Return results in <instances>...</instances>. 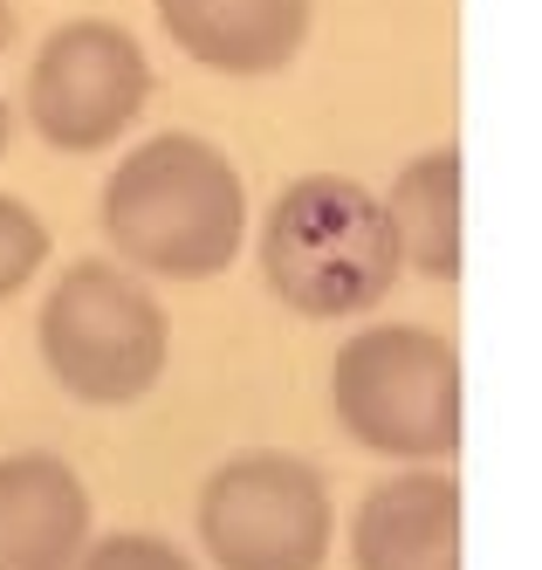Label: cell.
I'll return each mask as SVG.
<instances>
[{
	"label": "cell",
	"mask_w": 542,
	"mask_h": 570,
	"mask_svg": "<svg viewBox=\"0 0 542 570\" xmlns=\"http://www.w3.org/2000/svg\"><path fill=\"white\" fill-rule=\"evenodd\" d=\"M104 234L138 275L214 282L247 248V186L199 131H158L104 179Z\"/></svg>",
	"instance_id": "6da1fadb"
},
{
	"label": "cell",
	"mask_w": 542,
	"mask_h": 570,
	"mask_svg": "<svg viewBox=\"0 0 542 570\" xmlns=\"http://www.w3.org/2000/svg\"><path fill=\"white\" fill-rule=\"evenodd\" d=\"M255 255H262V282L275 289V303L316 323L378 309L405 268L378 193H364L344 173L288 179L262 220Z\"/></svg>",
	"instance_id": "7a4b0ae2"
},
{
	"label": "cell",
	"mask_w": 542,
	"mask_h": 570,
	"mask_svg": "<svg viewBox=\"0 0 542 570\" xmlns=\"http://www.w3.org/2000/svg\"><path fill=\"white\" fill-rule=\"evenodd\" d=\"M329 405L364 454L405 468L446 461L461 446V357L420 323H371L351 344H337Z\"/></svg>",
	"instance_id": "3957f363"
},
{
	"label": "cell",
	"mask_w": 542,
	"mask_h": 570,
	"mask_svg": "<svg viewBox=\"0 0 542 570\" xmlns=\"http://www.w3.org/2000/svg\"><path fill=\"white\" fill-rule=\"evenodd\" d=\"M49 379L82 405H138L173 357V316L131 268L69 262L35 316Z\"/></svg>",
	"instance_id": "277c9868"
},
{
	"label": "cell",
	"mask_w": 542,
	"mask_h": 570,
	"mask_svg": "<svg viewBox=\"0 0 542 570\" xmlns=\"http://www.w3.org/2000/svg\"><path fill=\"white\" fill-rule=\"evenodd\" d=\"M199 550L214 570H323L329 488L303 454H234L199 488Z\"/></svg>",
	"instance_id": "5b68a950"
},
{
	"label": "cell",
	"mask_w": 542,
	"mask_h": 570,
	"mask_svg": "<svg viewBox=\"0 0 542 570\" xmlns=\"http://www.w3.org/2000/svg\"><path fill=\"white\" fill-rule=\"evenodd\" d=\"M151 62L131 28L117 21H62L35 49L28 69V125L56 151H104L145 117Z\"/></svg>",
	"instance_id": "8992f818"
},
{
	"label": "cell",
	"mask_w": 542,
	"mask_h": 570,
	"mask_svg": "<svg viewBox=\"0 0 542 570\" xmlns=\"http://www.w3.org/2000/svg\"><path fill=\"white\" fill-rule=\"evenodd\" d=\"M351 570H461V481L405 468L357 502Z\"/></svg>",
	"instance_id": "52a82bcc"
},
{
	"label": "cell",
	"mask_w": 542,
	"mask_h": 570,
	"mask_svg": "<svg viewBox=\"0 0 542 570\" xmlns=\"http://www.w3.org/2000/svg\"><path fill=\"white\" fill-rule=\"evenodd\" d=\"M316 0H158L165 35L214 76H275L303 56Z\"/></svg>",
	"instance_id": "ba28073f"
},
{
	"label": "cell",
	"mask_w": 542,
	"mask_h": 570,
	"mask_svg": "<svg viewBox=\"0 0 542 570\" xmlns=\"http://www.w3.org/2000/svg\"><path fill=\"white\" fill-rule=\"evenodd\" d=\"M90 543V488L62 454H0V570H69Z\"/></svg>",
	"instance_id": "9c48e42d"
},
{
	"label": "cell",
	"mask_w": 542,
	"mask_h": 570,
	"mask_svg": "<svg viewBox=\"0 0 542 570\" xmlns=\"http://www.w3.org/2000/svg\"><path fill=\"white\" fill-rule=\"evenodd\" d=\"M378 207L392 220L398 262H412V275L461 282V151L433 145L420 158H405Z\"/></svg>",
	"instance_id": "30bf717a"
},
{
	"label": "cell",
	"mask_w": 542,
	"mask_h": 570,
	"mask_svg": "<svg viewBox=\"0 0 542 570\" xmlns=\"http://www.w3.org/2000/svg\"><path fill=\"white\" fill-rule=\"evenodd\" d=\"M49 262V227H41L35 207H21L14 193H0V303L21 296L28 282Z\"/></svg>",
	"instance_id": "8fae6325"
},
{
	"label": "cell",
	"mask_w": 542,
	"mask_h": 570,
	"mask_svg": "<svg viewBox=\"0 0 542 570\" xmlns=\"http://www.w3.org/2000/svg\"><path fill=\"white\" fill-rule=\"evenodd\" d=\"M69 570H199L179 543L151 537V529H117L104 543H82V557Z\"/></svg>",
	"instance_id": "7c38bea8"
},
{
	"label": "cell",
	"mask_w": 542,
	"mask_h": 570,
	"mask_svg": "<svg viewBox=\"0 0 542 570\" xmlns=\"http://www.w3.org/2000/svg\"><path fill=\"white\" fill-rule=\"evenodd\" d=\"M8 42H14V8L0 0V49H8Z\"/></svg>",
	"instance_id": "4fadbf2b"
},
{
	"label": "cell",
	"mask_w": 542,
	"mask_h": 570,
	"mask_svg": "<svg viewBox=\"0 0 542 570\" xmlns=\"http://www.w3.org/2000/svg\"><path fill=\"white\" fill-rule=\"evenodd\" d=\"M8 131H14V117H8V97H0V151H8Z\"/></svg>",
	"instance_id": "5bb4252c"
}]
</instances>
